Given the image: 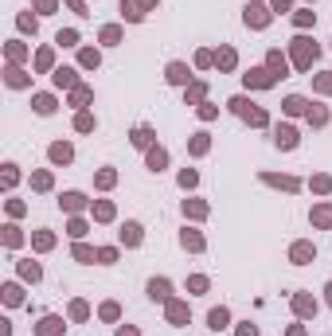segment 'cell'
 Listing matches in <instances>:
<instances>
[{
    "label": "cell",
    "instance_id": "6da1fadb",
    "mask_svg": "<svg viewBox=\"0 0 332 336\" xmlns=\"http://www.w3.org/2000/svg\"><path fill=\"white\" fill-rule=\"evenodd\" d=\"M293 55H297V67H309V63L317 59V47H313L309 39H293Z\"/></svg>",
    "mask_w": 332,
    "mask_h": 336
},
{
    "label": "cell",
    "instance_id": "7a4b0ae2",
    "mask_svg": "<svg viewBox=\"0 0 332 336\" xmlns=\"http://www.w3.org/2000/svg\"><path fill=\"white\" fill-rule=\"evenodd\" d=\"M231 110L242 113V117H250L254 125H266V113H262V110H250V102H246V98H234V102H231Z\"/></svg>",
    "mask_w": 332,
    "mask_h": 336
},
{
    "label": "cell",
    "instance_id": "3957f363",
    "mask_svg": "<svg viewBox=\"0 0 332 336\" xmlns=\"http://www.w3.org/2000/svg\"><path fill=\"white\" fill-rule=\"evenodd\" d=\"M246 24H250V28H266V24H270L266 4H246Z\"/></svg>",
    "mask_w": 332,
    "mask_h": 336
},
{
    "label": "cell",
    "instance_id": "277c9868",
    "mask_svg": "<svg viewBox=\"0 0 332 336\" xmlns=\"http://www.w3.org/2000/svg\"><path fill=\"white\" fill-rule=\"evenodd\" d=\"M277 145H281V149H293V145H297V129H293V125H277Z\"/></svg>",
    "mask_w": 332,
    "mask_h": 336
},
{
    "label": "cell",
    "instance_id": "5b68a950",
    "mask_svg": "<svg viewBox=\"0 0 332 336\" xmlns=\"http://www.w3.org/2000/svg\"><path fill=\"white\" fill-rule=\"evenodd\" d=\"M188 78H192V70H188L184 63H172V67H168V82H188Z\"/></svg>",
    "mask_w": 332,
    "mask_h": 336
},
{
    "label": "cell",
    "instance_id": "8992f818",
    "mask_svg": "<svg viewBox=\"0 0 332 336\" xmlns=\"http://www.w3.org/2000/svg\"><path fill=\"white\" fill-rule=\"evenodd\" d=\"M313 254H317V250H313L309 242H297V246H293V262H297V266H305V262H309Z\"/></svg>",
    "mask_w": 332,
    "mask_h": 336
},
{
    "label": "cell",
    "instance_id": "52a82bcc",
    "mask_svg": "<svg viewBox=\"0 0 332 336\" xmlns=\"http://www.w3.org/2000/svg\"><path fill=\"white\" fill-rule=\"evenodd\" d=\"M246 82H250V86H270V82H274V74H270V70H250V74H246Z\"/></svg>",
    "mask_w": 332,
    "mask_h": 336
},
{
    "label": "cell",
    "instance_id": "ba28073f",
    "mask_svg": "<svg viewBox=\"0 0 332 336\" xmlns=\"http://www.w3.org/2000/svg\"><path fill=\"white\" fill-rule=\"evenodd\" d=\"M149 297H153V301H165L168 297V281L161 278V281H149Z\"/></svg>",
    "mask_w": 332,
    "mask_h": 336
},
{
    "label": "cell",
    "instance_id": "9c48e42d",
    "mask_svg": "<svg viewBox=\"0 0 332 336\" xmlns=\"http://www.w3.org/2000/svg\"><path fill=\"white\" fill-rule=\"evenodd\" d=\"M227 321H231V313H227V309H211V313H207V325H211V329H223Z\"/></svg>",
    "mask_w": 332,
    "mask_h": 336
},
{
    "label": "cell",
    "instance_id": "30bf717a",
    "mask_svg": "<svg viewBox=\"0 0 332 336\" xmlns=\"http://www.w3.org/2000/svg\"><path fill=\"white\" fill-rule=\"evenodd\" d=\"M121 238H125L129 246H137V242H141V227H137V223H125V231H121Z\"/></svg>",
    "mask_w": 332,
    "mask_h": 336
},
{
    "label": "cell",
    "instance_id": "8fae6325",
    "mask_svg": "<svg viewBox=\"0 0 332 336\" xmlns=\"http://www.w3.org/2000/svg\"><path fill=\"white\" fill-rule=\"evenodd\" d=\"M51 161L55 165H66L70 161V145H51Z\"/></svg>",
    "mask_w": 332,
    "mask_h": 336
},
{
    "label": "cell",
    "instance_id": "7c38bea8",
    "mask_svg": "<svg viewBox=\"0 0 332 336\" xmlns=\"http://www.w3.org/2000/svg\"><path fill=\"white\" fill-rule=\"evenodd\" d=\"M55 86H74V70H55Z\"/></svg>",
    "mask_w": 332,
    "mask_h": 336
},
{
    "label": "cell",
    "instance_id": "4fadbf2b",
    "mask_svg": "<svg viewBox=\"0 0 332 336\" xmlns=\"http://www.w3.org/2000/svg\"><path fill=\"white\" fill-rule=\"evenodd\" d=\"M165 153H161V149H153V153H149V168H153V172H161V168H165Z\"/></svg>",
    "mask_w": 332,
    "mask_h": 336
},
{
    "label": "cell",
    "instance_id": "5bb4252c",
    "mask_svg": "<svg viewBox=\"0 0 332 336\" xmlns=\"http://www.w3.org/2000/svg\"><path fill=\"white\" fill-rule=\"evenodd\" d=\"M149 141H153V129H145V125H141V129L133 133V145H141V149H145Z\"/></svg>",
    "mask_w": 332,
    "mask_h": 336
},
{
    "label": "cell",
    "instance_id": "9a60e30c",
    "mask_svg": "<svg viewBox=\"0 0 332 336\" xmlns=\"http://www.w3.org/2000/svg\"><path fill=\"white\" fill-rule=\"evenodd\" d=\"M55 333H59V321H55V317H47V321L39 325V336H55Z\"/></svg>",
    "mask_w": 332,
    "mask_h": 336
},
{
    "label": "cell",
    "instance_id": "2e32d148",
    "mask_svg": "<svg viewBox=\"0 0 332 336\" xmlns=\"http://www.w3.org/2000/svg\"><path fill=\"white\" fill-rule=\"evenodd\" d=\"M184 246H192V250H199V246H203V238H199L196 231H184Z\"/></svg>",
    "mask_w": 332,
    "mask_h": 336
},
{
    "label": "cell",
    "instance_id": "e0dca14e",
    "mask_svg": "<svg viewBox=\"0 0 332 336\" xmlns=\"http://www.w3.org/2000/svg\"><path fill=\"white\" fill-rule=\"evenodd\" d=\"M215 63H219L223 70H231V67H234V51H219V59H215Z\"/></svg>",
    "mask_w": 332,
    "mask_h": 336
},
{
    "label": "cell",
    "instance_id": "ac0fdd59",
    "mask_svg": "<svg viewBox=\"0 0 332 336\" xmlns=\"http://www.w3.org/2000/svg\"><path fill=\"white\" fill-rule=\"evenodd\" d=\"M63 207H70V211H74V207H82V196H78V192H70V196H63Z\"/></svg>",
    "mask_w": 332,
    "mask_h": 336
},
{
    "label": "cell",
    "instance_id": "d6986e66",
    "mask_svg": "<svg viewBox=\"0 0 332 336\" xmlns=\"http://www.w3.org/2000/svg\"><path fill=\"white\" fill-rule=\"evenodd\" d=\"M293 305H297V313H301V317H309V313H313V301H309V297H297Z\"/></svg>",
    "mask_w": 332,
    "mask_h": 336
},
{
    "label": "cell",
    "instance_id": "ffe728a7",
    "mask_svg": "<svg viewBox=\"0 0 332 336\" xmlns=\"http://www.w3.org/2000/svg\"><path fill=\"white\" fill-rule=\"evenodd\" d=\"M285 110H289V113H301V110H305V98H285Z\"/></svg>",
    "mask_w": 332,
    "mask_h": 336
},
{
    "label": "cell",
    "instance_id": "44dd1931",
    "mask_svg": "<svg viewBox=\"0 0 332 336\" xmlns=\"http://www.w3.org/2000/svg\"><path fill=\"white\" fill-rule=\"evenodd\" d=\"M35 110H39V113H51V110H55V102H51V98H35Z\"/></svg>",
    "mask_w": 332,
    "mask_h": 336
},
{
    "label": "cell",
    "instance_id": "7402d4cb",
    "mask_svg": "<svg viewBox=\"0 0 332 336\" xmlns=\"http://www.w3.org/2000/svg\"><path fill=\"white\" fill-rule=\"evenodd\" d=\"M270 67H274V70H281V78H285V59L277 55V51H274V55H270Z\"/></svg>",
    "mask_w": 332,
    "mask_h": 336
},
{
    "label": "cell",
    "instance_id": "603a6c76",
    "mask_svg": "<svg viewBox=\"0 0 332 336\" xmlns=\"http://www.w3.org/2000/svg\"><path fill=\"white\" fill-rule=\"evenodd\" d=\"M74 39H78L74 32H59V43H63V47H74Z\"/></svg>",
    "mask_w": 332,
    "mask_h": 336
},
{
    "label": "cell",
    "instance_id": "cb8c5ba5",
    "mask_svg": "<svg viewBox=\"0 0 332 336\" xmlns=\"http://www.w3.org/2000/svg\"><path fill=\"white\" fill-rule=\"evenodd\" d=\"M203 149H207V133H199V137L192 141V153H203Z\"/></svg>",
    "mask_w": 332,
    "mask_h": 336
},
{
    "label": "cell",
    "instance_id": "d4e9b609",
    "mask_svg": "<svg viewBox=\"0 0 332 336\" xmlns=\"http://www.w3.org/2000/svg\"><path fill=\"white\" fill-rule=\"evenodd\" d=\"M309 121H317V125H325V121H329V113H325V110H309Z\"/></svg>",
    "mask_w": 332,
    "mask_h": 336
},
{
    "label": "cell",
    "instance_id": "484cf974",
    "mask_svg": "<svg viewBox=\"0 0 332 336\" xmlns=\"http://www.w3.org/2000/svg\"><path fill=\"white\" fill-rule=\"evenodd\" d=\"M313 219H317V223H332V207H321V211H317Z\"/></svg>",
    "mask_w": 332,
    "mask_h": 336
},
{
    "label": "cell",
    "instance_id": "4316f807",
    "mask_svg": "<svg viewBox=\"0 0 332 336\" xmlns=\"http://www.w3.org/2000/svg\"><path fill=\"white\" fill-rule=\"evenodd\" d=\"M121 12H125V16H129V20H141V16H145V12H137V8H133V4H121Z\"/></svg>",
    "mask_w": 332,
    "mask_h": 336
},
{
    "label": "cell",
    "instance_id": "83f0119b",
    "mask_svg": "<svg viewBox=\"0 0 332 336\" xmlns=\"http://www.w3.org/2000/svg\"><path fill=\"white\" fill-rule=\"evenodd\" d=\"M20 270H24V278H39V266H32V262H24Z\"/></svg>",
    "mask_w": 332,
    "mask_h": 336
},
{
    "label": "cell",
    "instance_id": "f1b7e54d",
    "mask_svg": "<svg viewBox=\"0 0 332 336\" xmlns=\"http://www.w3.org/2000/svg\"><path fill=\"white\" fill-rule=\"evenodd\" d=\"M168 313H172V321H184V317H188V309H184V305H172Z\"/></svg>",
    "mask_w": 332,
    "mask_h": 336
},
{
    "label": "cell",
    "instance_id": "f546056e",
    "mask_svg": "<svg viewBox=\"0 0 332 336\" xmlns=\"http://www.w3.org/2000/svg\"><path fill=\"white\" fill-rule=\"evenodd\" d=\"M238 336H258V333H254V325H242V329H238Z\"/></svg>",
    "mask_w": 332,
    "mask_h": 336
},
{
    "label": "cell",
    "instance_id": "4dcf8cb0",
    "mask_svg": "<svg viewBox=\"0 0 332 336\" xmlns=\"http://www.w3.org/2000/svg\"><path fill=\"white\" fill-rule=\"evenodd\" d=\"M274 8H281V12H285V8H289V0H274Z\"/></svg>",
    "mask_w": 332,
    "mask_h": 336
},
{
    "label": "cell",
    "instance_id": "1f68e13d",
    "mask_svg": "<svg viewBox=\"0 0 332 336\" xmlns=\"http://www.w3.org/2000/svg\"><path fill=\"white\" fill-rule=\"evenodd\" d=\"M117 336H137V333H133V329H121V333H117Z\"/></svg>",
    "mask_w": 332,
    "mask_h": 336
},
{
    "label": "cell",
    "instance_id": "d6a6232c",
    "mask_svg": "<svg viewBox=\"0 0 332 336\" xmlns=\"http://www.w3.org/2000/svg\"><path fill=\"white\" fill-rule=\"evenodd\" d=\"M329 305H332V285H329Z\"/></svg>",
    "mask_w": 332,
    "mask_h": 336
}]
</instances>
